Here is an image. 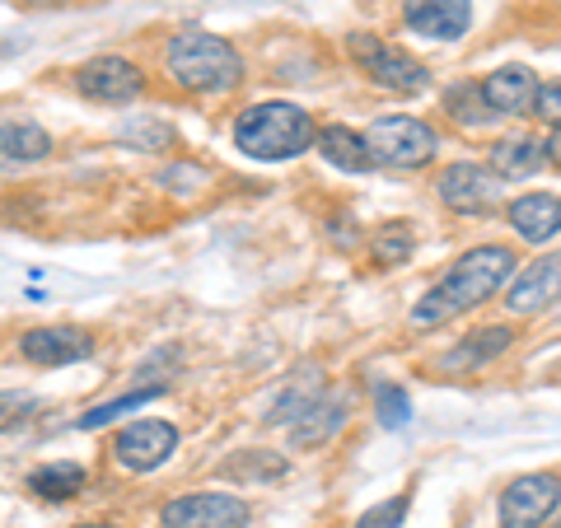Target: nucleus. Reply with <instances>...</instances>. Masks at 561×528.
Listing matches in <instances>:
<instances>
[{
  "mask_svg": "<svg viewBox=\"0 0 561 528\" xmlns=\"http://www.w3.org/2000/svg\"><path fill=\"white\" fill-rule=\"evenodd\" d=\"M515 262H519L515 249H505V243H478V249L459 253L449 262V272L412 305L408 323L412 328H445L449 319H459V313L496 299L505 280L515 276Z\"/></svg>",
  "mask_w": 561,
  "mask_h": 528,
  "instance_id": "nucleus-1",
  "label": "nucleus"
},
{
  "mask_svg": "<svg viewBox=\"0 0 561 528\" xmlns=\"http://www.w3.org/2000/svg\"><path fill=\"white\" fill-rule=\"evenodd\" d=\"M164 70L183 94H197V99L230 94L243 84V76H249L239 47L230 38H220V33H206V28H183L179 38H169Z\"/></svg>",
  "mask_w": 561,
  "mask_h": 528,
  "instance_id": "nucleus-2",
  "label": "nucleus"
},
{
  "mask_svg": "<svg viewBox=\"0 0 561 528\" xmlns=\"http://www.w3.org/2000/svg\"><path fill=\"white\" fill-rule=\"evenodd\" d=\"M313 122L300 103H253L234 117V146L257 164H280V160H300L305 150H313Z\"/></svg>",
  "mask_w": 561,
  "mask_h": 528,
  "instance_id": "nucleus-3",
  "label": "nucleus"
},
{
  "mask_svg": "<svg viewBox=\"0 0 561 528\" xmlns=\"http://www.w3.org/2000/svg\"><path fill=\"white\" fill-rule=\"evenodd\" d=\"M346 51L351 61H356L370 84H379L383 94H398V99H416L431 90V70L426 61H416L408 47H398L389 38H379V33H351L346 38Z\"/></svg>",
  "mask_w": 561,
  "mask_h": 528,
  "instance_id": "nucleus-4",
  "label": "nucleus"
},
{
  "mask_svg": "<svg viewBox=\"0 0 561 528\" xmlns=\"http://www.w3.org/2000/svg\"><path fill=\"white\" fill-rule=\"evenodd\" d=\"M360 140H365V150H370L375 169H421L440 150V136H435L431 122L408 117V113L375 117L370 127L360 131Z\"/></svg>",
  "mask_w": 561,
  "mask_h": 528,
  "instance_id": "nucleus-5",
  "label": "nucleus"
},
{
  "mask_svg": "<svg viewBox=\"0 0 561 528\" xmlns=\"http://www.w3.org/2000/svg\"><path fill=\"white\" fill-rule=\"evenodd\" d=\"M435 192H440V202L454 216H486V210L505 202V179H496L486 164L454 160L435 173Z\"/></svg>",
  "mask_w": 561,
  "mask_h": 528,
  "instance_id": "nucleus-6",
  "label": "nucleus"
},
{
  "mask_svg": "<svg viewBox=\"0 0 561 528\" xmlns=\"http://www.w3.org/2000/svg\"><path fill=\"white\" fill-rule=\"evenodd\" d=\"M164 528H249L253 509L243 496L230 491H192V496H173L160 509Z\"/></svg>",
  "mask_w": 561,
  "mask_h": 528,
  "instance_id": "nucleus-7",
  "label": "nucleus"
},
{
  "mask_svg": "<svg viewBox=\"0 0 561 528\" xmlns=\"http://www.w3.org/2000/svg\"><path fill=\"white\" fill-rule=\"evenodd\" d=\"M173 454H179V426L160 416H146V421H131L113 435V459L127 468V472H154L164 468Z\"/></svg>",
  "mask_w": 561,
  "mask_h": 528,
  "instance_id": "nucleus-8",
  "label": "nucleus"
},
{
  "mask_svg": "<svg viewBox=\"0 0 561 528\" xmlns=\"http://www.w3.org/2000/svg\"><path fill=\"white\" fill-rule=\"evenodd\" d=\"M557 501H561V486H557V472H524L511 486L501 491V528H542L557 515Z\"/></svg>",
  "mask_w": 561,
  "mask_h": 528,
  "instance_id": "nucleus-9",
  "label": "nucleus"
},
{
  "mask_svg": "<svg viewBox=\"0 0 561 528\" xmlns=\"http://www.w3.org/2000/svg\"><path fill=\"white\" fill-rule=\"evenodd\" d=\"M99 337L90 328L76 323H47V328H28L20 337V356L38 369H61V365H80L94 356Z\"/></svg>",
  "mask_w": 561,
  "mask_h": 528,
  "instance_id": "nucleus-10",
  "label": "nucleus"
},
{
  "mask_svg": "<svg viewBox=\"0 0 561 528\" xmlns=\"http://www.w3.org/2000/svg\"><path fill=\"white\" fill-rule=\"evenodd\" d=\"M76 90L94 103H136L146 94V70L127 57H90L76 66Z\"/></svg>",
  "mask_w": 561,
  "mask_h": 528,
  "instance_id": "nucleus-11",
  "label": "nucleus"
},
{
  "mask_svg": "<svg viewBox=\"0 0 561 528\" xmlns=\"http://www.w3.org/2000/svg\"><path fill=\"white\" fill-rule=\"evenodd\" d=\"M478 94L486 103L491 117H529L534 113V94H538V76L529 66H496L491 76L478 80Z\"/></svg>",
  "mask_w": 561,
  "mask_h": 528,
  "instance_id": "nucleus-12",
  "label": "nucleus"
},
{
  "mask_svg": "<svg viewBox=\"0 0 561 528\" xmlns=\"http://www.w3.org/2000/svg\"><path fill=\"white\" fill-rule=\"evenodd\" d=\"M402 24L421 38L459 43L472 28V0H402Z\"/></svg>",
  "mask_w": 561,
  "mask_h": 528,
  "instance_id": "nucleus-13",
  "label": "nucleus"
},
{
  "mask_svg": "<svg viewBox=\"0 0 561 528\" xmlns=\"http://www.w3.org/2000/svg\"><path fill=\"white\" fill-rule=\"evenodd\" d=\"M542 164H557V131L548 136V146L534 136H505L486 150V169L505 183H519V179H534Z\"/></svg>",
  "mask_w": 561,
  "mask_h": 528,
  "instance_id": "nucleus-14",
  "label": "nucleus"
},
{
  "mask_svg": "<svg viewBox=\"0 0 561 528\" xmlns=\"http://www.w3.org/2000/svg\"><path fill=\"white\" fill-rule=\"evenodd\" d=\"M505 225L515 230V239L524 243H552L557 230H561V197L557 192H524L505 206Z\"/></svg>",
  "mask_w": 561,
  "mask_h": 528,
  "instance_id": "nucleus-15",
  "label": "nucleus"
},
{
  "mask_svg": "<svg viewBox=\"0 0 561 528\" xmlns=\"http://www.w3.org/2000/svg\"><path fill=\"white\" fill-rule=\"evenodd\" d=\"M557 280H561V257H557V253L529 262V267H524V272L515 276V286L505 290V309L519 313V319H529V313L552 309V299H557Z\"/></svg>",
  "mask_w": 561,
  "mask_h": 528,
  "instance_id": "nucleus-16",
  "label": "nucleus"
},
{
  "mask_svg": "<svg viewBox=\"0 0 561 528\" xmlns=\"http://www.w3.org/2000/svg\"><path fill=\"white\" fill-rule=\"evenodd\" d=\"M346 408H351V398H346V393H332V398L319 393L300 416L290 421V445H295V449L328 445V439L346 426Z\"/></svg>",
  "mask_w": 561,
  "mask_h": 528,
  "instance_id": "nucleus-17",
  "label": "nucleus"
},
{
  "mask_svg": "<svg viewBox=\"0 0 561 528\" xmlns=\"http://www.w3.org/2000/svg\"><path fill=\"white\" fill-rule=\"evenodd\" d=\"M511 342H515V328H505V323L478 328L472 337H463L459 346L445 351L440 369H449V375H472V369H482V365H491L496 356H505V351H511Z\"/></svg>",
  "mask_w": 561,
  "mask_h": 528,
  "instance_id": "nucleus-18",
  "label": "nucleus"
},
{
  "mask_svg": "<svg viewBox=\"0 0 561 528\" xmlns=\"http://www.w3.org/2000/svg\"><path fill=\"white\" fill-rule=\"evenodd\" d=\"M51 154V136L28 117H0V169H24Z\"/></svg>",
  "mask_w": 561,
  "mask_h": 528,
  "instance_id": "nucleus-19",
  "label": "nucleus"
},
{
  "mask_svg": "<svg viewBox=\"0 0 561 528\" xmlns=\"http://www.w3.org/2000/svg\"><path fill=\"white\" fill-rule=\"evenodd\" d=\"M313 146H319V154L332 164V169H342V173H370V150H365V140L356 127H342V122H328V127L313 131Z\"/></svg>",
  "mask_w": 561,
  "mask_h": 528,
  "instance_id": "nucleus-20",
  "label": "nucleus"
},
{
  "mask_svg": "<svg viewBox=\"0 0 561 528\" xmlns=\"http://www.w3.org/2000/svg\"><path fill=\"white\" fill-rule=\"evenodd\" d=\"M24 486L33 491L38 501H76L84 486H90V468L84 463H70V459H57V463H43L33 468Z\"/></svg>",
  "mask_w": 561,
  "mask_h": 528,
  "instance_id": "nucleus-21",
  "label": "nucleus"
},
{
  "mask_svg": "<svg viewBox=\"0 0 561 528\" xmlns=\"http://www.w3.org/2000/svg\"><path fill=\"white\" fill-rule=\"evenodd\" d=\"M225 478H234L243 486H267V482L286 478V459H280L276 449H243L225 463Z\"/></svg>",
  "mask_w": 561,
  "mask_h": 528,
  "instance_id": "nucleus-22",
  "label": "nucleus"
},
{
  "mask_svg": "<svg viewBox=\"0 0 561 528\" xmlns=\"http://www.w3.org/2000/svg\"><path fill=\"white\" fill-rule=\"evenodd\" d=\"M164 393H169V383H164V379H154V383H140V389L122 393V398H113V402H103V408H90V412L80 416V431H99V426H108V421L127 416V412H136V408H146V402L164 398Z\"/></svg>",
  "mask_w": 561,
  "mask_h": 528,
  "instance_id": "nucleus-23",
  "label": "nucleus"
},
{
  "mask_svg": "<svg viewBox=\"0 0 561 528\" xmlns=\"http://www.w3.org/2000/svg\"><path fill=\"white\" fill-rule=\"evenodd\" d=\"M416 253V234L408 220H389L379 225L375 239H370V257L379 262V267H402V262H412Z\"/></svg>",
  "mask_w": 561,
  "mask_h": 528,
  "instance_id": "nucleus-24",
  "label": "nucleus"
},
{
  "mask_svg": "<svg viewBox=\"0 0 561 528\" xmlns=\"http://www.w3.org/2000/svg\"><path fill=\"white\" fill-rule=\"evenodd\" d=\"M445 113L459 122V127H482V122H496V117L486 113L478 84H454V90L445 94Z\"/></svg>",
  "mask_w": 561,
  "mask_h": 528,
  "instance_id": "nucleus-25",
  "label": "nucleus"
},
{
  "mask_svg": "<svg viewBox=\"0 0 561 528\" xmlns=\"http://www.w3.org/2000/svg\"><path fill=\"white\" fill-rule=\"evenodd\" d=\"M323 393V379H313V375H305L300 383H290V389H280L276 393V402H272V412H267V421H295L313 398Z\"/></svg>",
  "mask_w": 561,
  "mask_h": 528,
  "instance_id": "nucleus-26",
  "label": "nucleus"
},
{
  "mask_svg": "<svg viewBox=\"0 0 561 528\" xmlns=\"http://www.w3.org/2000/svg\"><path fill=\"white\" fill-rule=\"evenodd\" d=\"M408 509H412V491H402V496L379 501V505L365 509V515H356V524H351V528H402Z\"/></svg>",
  "mask_w": 561,
  "mask_h": 528,
  "instance_id": "nucleus-27",
  "label": "nucleus"
},
{
  "mask_svg": "<svg viewBox=\"0 0 561 528\" xmlns=\"http://www.w3.org/2000/svg\"><path fill=\"white\" fill-rule=\"evenodd\" d=\"M379 426H389V431H402L412 421V402L408 393L398 389V383H379Z\"/></svg>",
  "mask_w": 561,
  "mask_h": 528,
  "instance_id": "nucleus-28",
  "label": "nucleus"
},
{
  "mask_svg": "<svg viewBox=\"0 0 561 528\" xmlns=\"http://www.w3.org/2000/svg\"><path fill=\"white\" fill-rule=\"evenodd\" d=\"M38 412V398L33 393H20V389H0V435L24 426V421Z\"/></svg>",
  "mask_w": 561,
  "mask_h": 528,
  "instance_id": "nucleus-29",
  "label": "nucleus"
},
{
  "mask_svg": "<svg viewBox=\"0 0 561 528\" xmlns=\"http://www.w3.org/2000/svg\"><path fill=\"white\" fill-rule=\"evenodd\" d=\"M557 108H561V84H557V80L538 84V94H534V113H529V117H542L548 127H557Z\"/></svg>",
  "mask_w": 561,
  "mask_h": 528,
  "instance_id": "nucleus-30",
  "label": "nucleus"
},
{
  "mask_svg": "<svg viewBox=\"0 0 561 528\" xmlns=\"http://www.w3.org/2000/svg\"><path fill=\"white\" fill-rule=\"evenodd\" d=\"M131 131H136V140L146 150H164L169 146V127H164V122H136Z\"/></svg>",
  "mask_w": 561,
  "mask_h": 528,
  "instance_id": "nucleus-31",
  "label": "nucleus"
},
{
  "mask_svg": "<svg viewBox=\"0 0 561 528\" xmlns=\"http://www.w3.org/2000/svg\"><path fill=\"white\" fill-rule=\"evenodd\" d=\"M70 528H122V524H113V519H94V524H70Z\"/></svg>",
  "mask_w": 561,
  "mask_h": 528,
  "instance_id": "nucleus-32",
  "label": "nucleus"
}]
</instances>
